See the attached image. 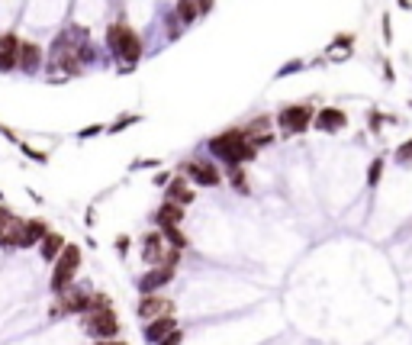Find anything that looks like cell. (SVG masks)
Listing matches in <instances>:
<instances>
[{
    "instance_id": "cell-1",
    "label": "cell",
    "mask_w": 412,
    "mask_h": 345,
    "mask_svg": "<svg viewBox=\"0 0 412 345\" xmlns=\"http://www.w3.org/2000/svg\"><path fill=\"white\" fill-rule=\"evenodd\" d=\"M210 152H213V155H219L222 161H229L232 168H242V161H252L254 159L258 145L252 142L248 129H229V133H222V135L213 139Z\"/></svg>"
},
{
    "instance_id": "cell-2",
    "label": "cell",
    "mask_w": 412,
    "mask_h": 345,
    "mask_svg": "<svg viewBox=\"0 0 412 345\" xmlns=\"http://www.w3.org/2000/svg\"><path fill=\"white\" fill-rule=\"evenodd\" d=\"M107 43H109V49L116 52V59H126L129 65L139 61V55H142V43H139V36H135L129 26H123V23L109 26V29H107Z\"/></svg>"
},
{
    "instance_id": "cell-3",
    "label": "cell",
    "mask_w": 412,
    "mask_h": 345,
    "mask_svg": "<svg viewBox=\"0 0 412 345\" xmlns=\"http://www.w3.org/2000/svg\"><path fill=\"white\" fill-rule=\"evenodd\" d=\"M77 265H81V249H77V245H65L61 255L55 258V271H52V291H55V294H61V291L71 284Z\"/></svg>"
},
{
    "instance_id": "cell-4",
    "label": "cell",
    "mask_w": 412,
    "mask_h": 345,
    "mask_svg": "<svg viewBox=\"0 0 412 345\" xmlns=\"http://www.w3.org/2000/svg\"><path fill=\"white\" fill-rule=\"evenodd\" d=\"M84 329L91 332V336H97V339H113L119 332V320H116V313H113V310L100 307V310H87Z\"/></svg>"
},
{
    "instance_id": "cell-5",
    "label": "cell",
    "mask_w": 412,
    "mask_h": 345,
    "mask_svg": "<svg viewBox=\"0 0 412 345\" xmlns=\"http://www.w3.org/2000/svg\"><path fill=\"white\" fill-rule=\"evenodd\" d=\"M280 129H284L287 135H300L310 129L312 123V110L306 107V103H296V107H284L280 110V117H277Z\"/></svg>"
},
{
    "instance_id": "cell-6",
    "label": "cell",
    "mask_w": 412,
    "mask_h": 345,
    "mask_svg": "<svg viewBox=\"0 0 412 345\" xmlns=\"http://www.w3.org/2000/svg\"><path fill=\"white\" fill-rule=\"evenodd\" d=\"M23 239V219H17L7 207H0V245H20Z\"/></svg>"
},
{
    "instance_id": "cell-7",
    "label": "cell",
    "mask_w": 412,
    "mask_h": 345,
    "mask_svg": "<svg viewBox=\"0 0 412 345\" xmlns=\"http://www.w3.org/2000/svg\"><path fill=\"white\" fill-rule=\"evenodd\" d=\"M174 313V303L168 297H155V294H145L142 303H139V316L142 320H158V316H171Z\"/></svg>"
},
{
    "instance_id": "cell-8",
    "label": "cell",
    "mask_w": 412,
    "mask_h": 345,
    "mask_svg": "<svg viewBox=\"0 0 412 345\" xmlns=\"http://www.w3.org/2000/svg\"><path fill=\"white\" fill-rule=\"evenodd\" d=\"M187 175L194 177L200 187H213L219 184V168L213 165V161H203V159H194V161H187Z\"/></svg>"
},
{
    "instance_id": "cell-9",
    "label": "cell",
    "mask_w": 412,
    "mask_h": 345,
    "mask_svg": "<svg viewBox=\"0 0 412 345\" xmlns=\"http://www.w3.org/2000/svg\"><path fill=\"white\" fill-rule=\"evenodd\" d=\"M312 123H316V129H319V133H338V129L348 123V117H345V110L326 107V110H319V113L312 117Z\"/></svg>"
},
{
    "instance_id": "cell-10",
    "label": "cell",
    "mask_w": 412,
    "mask_h": 345,
    "mask_svg": "<svg viewBox=\"0 0 412 345\" xmlns=\"http://www.w3.org/2000/svg\"><path fill=\"white\" fill-rule=\"evenodd\" d=\"M20 65V39L13 33L0 36V71H13Z\"/></svg>"
},
{
    "instance_id": "cell-11",
    "label": "cell",
    "mask_w": 412,
    "mask_h": 345,
    "mask_svg": "<svg viewBox=\"0 0 412 345\" xmlns=\"http://www.w3.org/2000/svg\"><path fill=\"white\" fill-rule=\"evenodd\" d=\"M213 10V0H177V17L181 23H197Z\"/></svg>"
},
{
    "instance_id": "cell-12",
    "label": "cell",
    "mask_w": 412,
    "mask_h": 345,
    "mask_svg": "<svg viewBox=\"0 0 412 345\" xmlns=\"http://www.w3.org/2000/svg\"><path fill=\"white\" fill-rule=\"evenodd\" d=\"M171 278H174V265H158V268H152L142 281H139V291H142V294H152V291L168 284Z\"/></svg>"
},
{
    "instance_id": "cell-13",
    "label": "cell",
    "mask_w": 412,
    "mask_h": 345,
    "mask_svg": "<svg viewBox=\"0 0 412 345\" xmlns=\"http://www.w3.org/2000/svg\"><path fill=\"white\" fill-rule=\"evenodd\" d=\"M43 65V49L36 43H20V65L23 71H36V68Z\"/></svg>"
},
{
    "instance_id": "cell-14",
    "label": "cell",
    "mask_w": 412,
    "mask_h": 345,
    "mask_svg": "<svg viewBox=\"0 0 412 345\" xmlns=\"http://www.w3.org/2000/svg\"><path fill=\"white\" fill-rule=\"evenodd\" d=\"M49 233L43 219H26L23 223V239H20V249H29V245L43 242V236Z\"/></svg>"
},
{
    "instance_id": "cell-15",
    "label": "cell",
    "mask_w": 412,
    "mask_h": 345,
    "mask_svg": "<svg viewBox=\"0 0 412 345\" xmlns=\"http://www.w3.org/2000/svg\"><path fill=\"white\" fill-rule=\"evenodd\" d=\"M171 329H177L174 316H158V320L148 323V329H145V339H148V342H161V339L168 336Z\"/></svg>"
},
{
    "instance_id": "cell-16",
    "label": "cell",
    "mask_w": 412,
    "mask_h": 345,
    "mask_svg": "<svg viewBox=\"0 0 412 345\" xmlns=\"http://www.w3.org/2000/svg\"><path fill=\"white\" fill-rule=\"evenodd\" d=\"M181 219H184V207H181V203H174V200L161 203V210H158V226H177Z\"/></svg>"
},
{
    "instance_id": "cell-17",
    "label": "cell",
    "mask_w": 412,
    "mask_h": 345,
    "mask_svg": "<svg viewBox=\"0 0 412 345\" xmlns=\"http://www.w3.org/2000/svg\"><path fill=\"white\" fill-rule=\"evenodd\" d=\"M61 249H65V239H61L59 233H45V236H43V258L45 261H55Z\"/></svg>"
},
{
    "instance_id": "cell-18",
    "label": "cell",
    "mask_w": 412,
    "mask_h": 345,
    "mask_svg": "<svg viewBox=\"0 0 412 345\" xmlns=\"http://www.w3.org/2000/svg\"><path fill=\"white\" fill-rule=\"evenodd\" d=\"M168 200H174V203H181V207H184V203L194 200V191H190V187H187L184 181H171V187H168Z\"/></svg>"
},
{
    "instance_id": "cell-19",
    "label": "cell",
    "mask_w": 412,
    "mask_h": 345,
    "mask_svg": "<svg viewBox=\"0 0 412 345\" xmlns=\"http://www.w3.org/2000/svg\"><path fill=\"white\" fill-rule=\"evenodd\" d=\"M161 236L168 239V242L174 245V249H184V245H187L184 233H181V229H177V226H161Z\"/></svg>"
},
{
    "instance_id": "cell-20",
    "label": "cell",
    "mask_w": 412,
    "mask_h": 345,
    "mask_svg": "<svg viewBox=\"0 0 412 345\" xmlns=\"http://www.w3.org/2000/svg\"><path fill=\"white\" fill-rule=\"evenodd\" d=\"M396 161H403V165H412V139L396 149Z\"/></svg>"
},
{
    "instance_id": "cell-21",
    "label": "cell",
    "mask_w": 412,
    "mask_h": 345,
    "mask_svg": "<svg viewBox=\"0 0 412 345\" xmlns=\"http://www.w3.org/2000/svg\"><path fill=\"white\" fill-rule=\"evenodd\" d=\"M380 175H383V161H374V165L367 168V184L374 187V184L380 181Z\"/></svg>"
},
{
    "instance_id": "cell-22",
    "label": "cell",
    "mask_w": 412,
    "mask_h": 345,
    "mask_svg": "<svg viewBox=\"0 0 412 345\" xmlns=\"http://www.w3.org/2000/svg\"><path fill=\"white\" fill-rule=\"evenodd\" d=\"M155 345H181V332H177V329H171L168 336L161 339V342H155Z\"/></svg>"
},
{
    "instance_id": "cell-23",
    "label": "cell",
    "mask_w": 412,
    "mask_h": 345,
    "mask_svg": "<svg viewBox=\"0 0 412 345\" xmlns=\"http://www.w3.org/2000/svg\"><path fill=\"white\" fill-rule=\"evenodd\" d=\"M232 181H236V191H242V194L248 191V181H245V175L238 168H236V175H232Z\"/></svg>"
},
{
    "instance_id": "cell-24",
    "label": "cell",
    "mask_w": 412,
    "mask_h": 345,
    "mask_svg": "<svg viewBox=\"0 0 412 345\" xmlns=\"http://www.w3.org/2000/svg\"><path fill=\"white\" fill-rule=\"evenodd\" d=\"M23 152H26V155H29V159H36V161H39V165H43V161H45V155H43V152L29 149V145H23Z\"/></svg>"
},
{
    "instance_id": "cell-25",
    "label": "cell",
    "mask_w": 412,
    "mask_h": 345,
    "mask_svg": "<svg viewBox=\"0 0 412 345\" xmlns=\"http://www.w3.org/2000/svg\"><path fill=\"white\" fill-rule=\"evenodd\" d=\"M97 345H123V342H97Z\"/></svg>"
}]
</instances>
